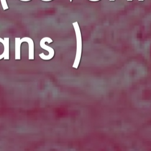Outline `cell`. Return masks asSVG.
<instances>
[{
	"label": "cell",
	"instance_id": "6",
	"mask_svg": "<svg viewBox=\"0 0 151 151\" xmlns=\"http://www.w3.org/2000/svg\"><path fill=\"white\" fill-rule=\"evenodd\" d=\"M0 1H1V5H2L3 9L4 11L8 9V6L7 5L6 1V0H0Z\"/></svg>",
	"mask_w": 151,
	"mask_h": 151
},
{
	"label": "cell",
	"instance_id": "2",
	"mask_svg": "<svg viewBox=\"0 0 151 151\" xmlns=\"http://www.w3.org/2000/svg\"><path fill=\"white\" fill-rule=\"evenodd\" d=\"M47 42L48 43H51L52 42V39H51L49 37H44V38H42L41 41H40V47L45 50H47L49 52V54L48 55H45L44 53H41L39 54V56L41 58H42V60H50L51 59L54 55V50H53V48H52L51 47H49V46H47V45H45V42Z\"/></svg>",
	"mask_w": 151,
	"mask_h": 151
},
{
	"label": "cell",
	"instance_id": "12",
	"mask_svg": "<svg viewBox=\"0 0 151 151\" xmlns=\"http://www.w3.org/2000/svg\"><path fill=\"white\" fill-rule=\"evenodd\" d=\"M139 1H143V0H139Z\"/></svg>",
	"mask_w": 151,
	"mask_h": 151
},
{
	"label": "cell",
	"instance_id": "10",
	"mask_svg": "<svg viewBox=\"0 0 151 151\" xmlns=\"http://www.w3.org/2000/svg\"><path fill=\"white\" fill-rule=\"evenodd\" d=\"M109 1H114V0H109Z\"/></svg>",
	"mask_w": 151,
	"mask_h": 151
},
{
	"label": "cell",
	"instance_id": "1",
	"mask_svg": "<svg viewBox=\"0 0 151 151\" xmlns=\"http://www.w3.org/2000/svg\"><path fill=\"white\" fill-rule=\"evenodd\" d=\"M73 27L74 28V31L76 35V40H77V50H76V59L74 60V63L73 65L74 68H77L78 66L79 62L80 60L81 54V47H82V40H81V35L80 29L79 28V25L77 22H75L73 23Z\"/></svg>",
	"mask_w": 151,
	"mask_h": 151
},
{
	"label": "cell",
	"instance_id": "11",
	"mask_svg": "<svg viewBox=\"0 0 151 151\" xmlns=\"http://www.w3.org/2000/svg\"><path fill=\"white\" fill-rule=\"evenodd\" d=\"M127 1H132V0H127Z\"/></svg>",
	"mask_w": 151,
	"mask_h": 151
},
{
	"label": "cell",
	"instance_id": "13",
	"mask_svg": "<svg viewBox=\"0 0 151 151\" xmlns=\"http://www.w3.org/2000/svg\"><path fill=\"white\" fill-rule=\"evenodd\" d=\"M70 2H71V1H72V0H70Z\"/></svg>",
	"mask_w": 151,
	"mask_h": 151
},
{
	"label": "cell",
	"instance_id": "8",
	"mask_svg": "<svg viewBox=\"0 0 151 151\" xmlns=\"http://www.w3.org/2000/svg\"><path fill=\"white\" fill-rule=\"evenodd\" d=\"M21 1H24V2H27V1H29L31 0H19Z\"/></svg>",
	"mask_w": 151,
	"mask_h": 151
},
{
	"label": "cell",
	"instance_id": "7",
	"mask_svg": "<svg viewBox=\"0 0 151 151\" xmlns=\"http://www.w3.org/2000/svg\"><path fill=\"white\" fill-rule=\"evenodd\" d=\"M4 42V40L3 39H2L1 38H0V42H1V43H2ZM2 58H4V57H3V55H2V54H1V55H0V60L1 59H2Z\"/></svg>",
	"mask_w": 151,
	"mask_h": 151
},
{
	"label": "cell",
	"instance_id": "5",
	"mask_svg": "<svg viewBox=\"0 0 151 151\" xmlns=\"http://www.w3.org/2000/svg\"><path fill=\"white\" fill-rule=\"evenodd\" d=\"M9 38H4V42L2 43L4 47V50L3 53L2 54L5 60H9Z\"/></svg>",
	"mask_w": 151,
	"mask_h": 151
},
{
	"label": "cell",
	"instance_id": "4",
	"mask_svg": "<svg viewBox=\"0 0 151 151\" xmlns=\"http://www.w3.org/2000/svg\"><path fill=\"white\" fill-rule=\"evenodd\" d=\"M25 42L28 44V59L29 60H34V45L33 40L29 37H25Z\"/></svg>",
	"mask_w": 151,
	"mask_h": 151
},
{
	"label": "cell",
	"instance_id": "9",
	"mask_svg": "<svg viewBox=\"0 0 151 151\" xmlns=\"http://www.w3.org/2000/svg\"><path fill=\"white\" fill-rule=\"evenodd\" d=\"M90 1H93V2H96V1H99L100 0H88Z\"/></svg>",
	"mask_w": 151,
	"mask_h": 151
},
{
	"label": "cell",
	"instance_id": "3",
	"mask_svg": "<svg viewBox=\"0 0 151 151\" xmlns=\"http://www.w3.org/2000/svg\"><path fill=\"white\" fill-rule=\"evenodd\" d=\"M15 60H20L21 59V45L22 42H25V37L22 38V39H20V38H15Z\"/></svg>",
	"mask_w": 151,
	"mask_h": 151
}]
</instances>
